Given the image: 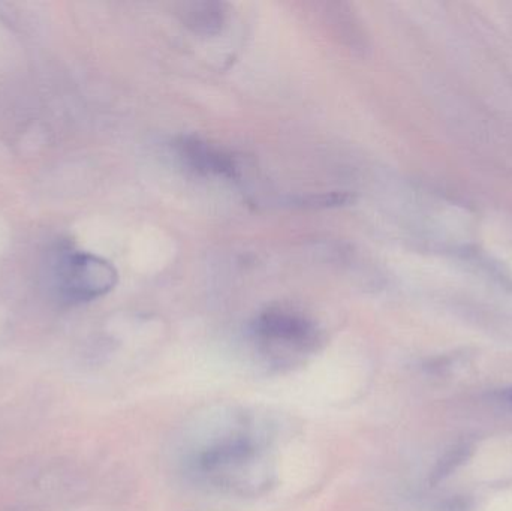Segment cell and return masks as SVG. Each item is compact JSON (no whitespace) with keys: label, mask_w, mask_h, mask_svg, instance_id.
I'll return each instance as SVG.
<instances>
[{"label":"cell","mask_w":512,"mask_h":511,"mask_svg":"<svg viewBox=\"0 0 512 511\" xmlns=\"http://www.w3.org/2000/svg\"><path fill=\"white\" fill-rule=\"evenodd\" d=\"M179 152L188 165L200 173L225 177L236 176L237 167L234 159L218 147L210 146L206 141L185 138L179 144Z\"/></svg>","instance_id":"3"},{"label":"cell","mask_w":512,"mask_h":511,"mask_svg":"<svg viewBox=\"0 0 512 511\" xmlns=\"http://www.w3.org/2000/svg\"><path fill=\"white\" fill-rule=\"evenodd\" d=\"M117 270L110 261L89 252L65 249L54 258L51 285L68 305H81L104 297L116 287Z\"/></svg>","instance_id":"1"},{"label":"cell","mask_w":512,"mask_h":511,"mask_svg":"<svg viewBox=\"0 0 512 511\" xmlns=\"http://www.w3.org/2000/svg\"><path fill=\"white\" fill-rule=\"evenodd\" d=\"M255 332L262 341L300 351L312 350L319 341V332L313 321L283 308L262 312L256 320Z\"/></svg>","instance_id":"2"},{"label":"cell","mask_w":512,"mask_h":511,"mask_svg":"<svg viewBox=\"0 0 512 511\" xmlns=\"http://www.w3.org/2000/svg\"><path fill=\"white\" fill-rule=\"evenodd\" d=\"M466 453H468V447H457V449L451 450L441 462H439L438 468L433 473V479L435 482L447 477L451 471L456 470L460 464L466 459Z\"/></svg>","instance_id":"6"},{"label":"cell","mask_w":512,"mask_h":511,"mask_svg":"<svg viewBox=\"0 0 512 511\" xmlns=\"http://www.w3.org/2000/svg\"><path fill=\"white\" fill-rule=\"evenodd\" d=\"M252 453H254V449L248 441H228V443L219 444V446L207 450L201 456V465L209 471L219 470V468L230 467V465L242 464L243 461L251 458Z\"/></svg>","instance_id":"5"},{"label":"cell","mask_w":512,"mask_h":511,"mask_svg":"<svg viewBox=\"0 0 512 511\" xmlns=\"http://www.w3.org/2000/svg\"><path fill=\"white\" fill-rule=\"evenodd\" d=\"M508 399H510V402H512V389L510 390V392H508Z\"/></svg>","instance_id":"7"},{"label":"cell","mask_w":512,"mask_h":511,"mask_svg":"<svg viewBox=\"0 0 512 511\" xmlns=\"http://www.w3.org/2000/svg\"><path fill=\"white\" fill-rule=\"evenodd\" d=\"M180 15L186 26L204 35L218 33L225 23L224 5L218 2L185 3Z\"/></svg>","instance_id":"4"}]
</instances>
